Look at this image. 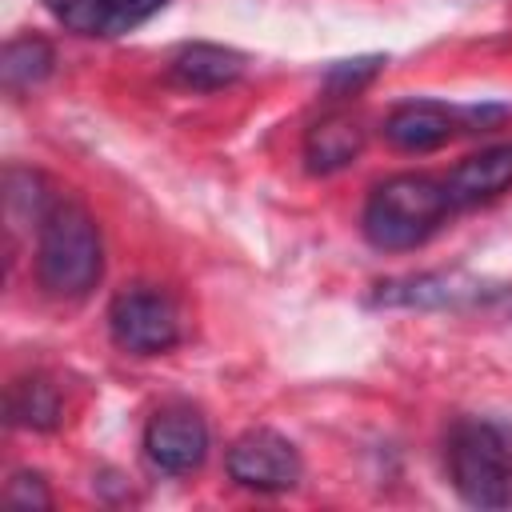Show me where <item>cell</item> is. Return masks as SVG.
<instances>
[{
  "label": "cell",
  "mask_w": 512,
  "mask_h": 512,
  "mask_svg": "<svg viewBox=\"0 0 512 512\" xmlns=\"http://www.w3.org/2000/svg\"><path fill=\"white\" fill-rule=\"evenodd\" d=\"M104 276V240L92 212L56 196L36 224V280L56 300H84Z\"/></svg>",
  "instance_id": "1"
},
{
  "label": "cell",
  "mask_w": 512,
  "mask_h": 512,
  "mask_svg": "<svg viewBox=\"0 0 512 512\" xmlns=\"http://www.w3.org/2000/svg\"><path fill=\"white\" fill-rule=\"evenodd\" d=\"M452 200L444 180L424 176V172H400L380 180L368 200H364V240L380 252H408L420 248L428 236H436L448 216H452Z\"/></svg>",
  "instance_id": "2"
},
{
  "label": "cell",
  "mask_w": 512,
  "mask_h": 512,
  "mask_svg": "<svg viewBox=\"0 0 512 512\" xmlns=\"http://www.w3.org/2000/svg\"><path fill=\"white\" fill-rule=\"evenodd\" d=\"M448 476L464 504L508 508L512 504V436L492 420H460L448 432Z\"/></svg>",
  "instance_id": "3"
},
{
  "label": "cell",
  "mask_w": 512,
  "mask_h": 512,
  "mask_svg": "<svg viewBox=\"0 0 512 512\" xmlns=\"http://www.w3.org/2000/svg\"><path fill=\"white\" fill-rule=\"evenodd\" d=\"M504 104H444V100H404L384 116V140L400 152H436L460 132H484L504 120Z\"/></svg>",
  "instance_id": "4"
},
{
  "label": "cell",
  "mask_w": 512,
  "mask_h": 512,
  "mask_svg": "<svg viewBox=\"0 0 512 512\" xmlns=\"http://www.w3.org/2000/svg\"><path fill=\"white\" fill-rule=\"evenodd\" d=\"M108 332L124 352L156 356L180 344V312L156 288H124L108 304Z\"/></svg>",
  "instance_id": "5"
},
{
  "label": "cell",
  "mask_w": 512,
  "mask_h": 512,
  "mask_svg": "<svg viewBox=\"0 0 512 512\" xmlns=\"http://www.w3.org/2000/svg\"><path fill=\"white\" fill-rule=\"evenodd\" d=\"M224 464H228V476L252 492H288L300 484V472H304L296 444L272 428H248L244 436H236Z\"/></svg>",
  "instance_id": "6"
},
{
  "label": "cell",
  "mask_w": 512,
  "mask_h": 512,
  "mask_svg": "<svg viewBox=\"0 0 512 512\" xmlns=\"http://www.w3.org/2000/svg\"><path fill=\"white\" fill-rule=\"evenodd\" d=\"M144 456L168 476L196 472L208 456V424L196 408H160L144 428Z\"/></svg>",
  "instance_id": "7"
},
{
  "label": "cell",
  "mask_w": 512,
  "mask_h": 512,
  "mask_svg": "<svg viewBox=\"0 0 512 512\" xmlns=\"http://www.w3.org/2000/svg\"><path fill=\"white\" fill-rule=\"evenodd\" d=\"M40 4L52 12L56 24H64L76 36L112 40L152 20L168 0H40Z\"/></svg>",
  "instance_id": "8"
},
{
  "label": "cell",
  "mask_w": 512,
  "mask_h": 512,
  "mask_svg": "<svg viewBox=\"0 0 512 512\" xmlns=\"http://www.w3.org/2000/svg\"><path fill=\"white\" fill-rule=\"evenodd\" d=\"M484 296H492V288H484L476 276H464V272H420V276L376 284L372 304H388V308H456V304H472V300H484Z\"/></svg>",
  "instance_id": "9"
},
{
  "label": "cell",
  "mask_w": 512,
  "mask_h": 512,
  "mask_svg": "<svg viewBox=\"0 0 512 512\" xmlns=\"http://www.w3.org/2000/svg\"><path fill=\"white\" fill-rule=\"evenodd\" d=\"M444 188H448V200H452L456 212L496 200L500 192L512 188V144H492V148H480V152L464 156L444 176Z\"/></svg>",
  "instance_id": "10"
},
{
  "label": "cell",
  "mask_w": 512,
  "mask_h": 512,
  "mask_svg": "<svg viewBox=\"0 0 512 512\" xmlns=\"http://www.w3.org/2000/svg\"><path fill=\"white\" fill-rule=\"evenodd\" d=\"M364 144H368L364 120L352 112H332L304 132V164H308V172L328 176V172L348 168L364 152Z\"/></svg>",
  "instance_id": "11"
},
{
  "label": "cell",
  "mask_w": 512,
  "mask_h": 512,
  "mask_svg": "<svg viewBox=\"0 0 512 512\" xmlns=\"http://www.w3.org/2000/svg\"><path fill=\"white\" fill-rule=\"evenodd\" d=\"M168 76L192 92H216L244 76V56L224 44H184L168 60Z\"/></svg>",
  "instance_id": "12"
},
{
  "label": "cell",
  "mask_w": 512,
  "mask_h": 512,
  "mask_svg": "<svg viewBox=\"0 0 512 512\" xmlns=\"http://www.w3.org/2000/svg\"><path fill=\"white\" fill-rule=\"evenodd\" d=\"M4 408H8V420L16 428H32V432H52L64 420V400H60L56 384L44 380V376L12 380L8 396H4Z\"/></svg>",
  "instance_id": "13"
},
{
  "label": "cell",
  "mask_w": 512,
  "mask_h": 512,
  "mask_svg": "<svg viewBox=\"0 0 512 512\" xmlns=\"http://www.w3.org/2000/svg\"><path fill=\"white\" fill-rule=\"evenodd\" d=\"M52 64H56V52L44 36H12L0 56V80L12 96H20L44 84L52 76Z\"/></svg>",
  "instance_id": "14"
},
{
  "label": "cell",
  "mask_w": 512,
  "mask_h": 512,
  "mask_svg": "<svg viewBox=\"0 0 512 512\" xmlns=\"http://www.w3.org/2000/svg\"><path fill=\"white\" fill-rule=\"evenodd\" d=\"M384 68V56H360V60H344L328 72V92L332 96H348V92H360L376 72Z\"/></svg>",
  "instance_id": "15"
},
{
  "label": "cell",
  "mask_w": 512,
  "mask_h": 512,
  "mask_svg": "<svg viewBox=\"0 0 512 512\" xmlns=\"http://www.w3.org/2000/svg\"><path fill=\"white\" fill-rule=\"evenodd\" d=\"M4 500L8 504H20V508H48L52 496H48V484L40 472H16L4 488Z\"/></svg>",
  "instance_id": "16"
}]
</instances>
